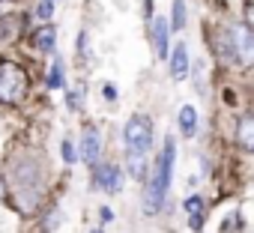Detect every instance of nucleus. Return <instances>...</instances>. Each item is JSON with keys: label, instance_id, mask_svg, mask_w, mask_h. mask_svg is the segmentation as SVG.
<instances>
[{"label": "nucleus", "instance_id": "obj_1", "mask_svg": "<svg viewBox=\"0 0 254 233\" xmlns=\"http://www.w3.org/2000/svg\"><path fill=\"white\" fill-rule=\"evenodd\" d=\"M126 165H129L132 179H144L147 176V156L153 147V123L150 116L135 114L129 123H126Z\"/></svg>", "mask_w": 254, "mask_h": 233}, {"label": "nucleus", "instance_id": "obj_2", "mask_svg": "<svg viewBox=\"0 0 254 233\" xmlns=\"http://www.w3.org/2000/svg\"><path fill=\"white\" fill-rule=\"evenodd\" d=\"M174 159H177V147H174V138H168L165 147H162V156L156 162V171L150 174V182H147V197H144V212L147 215H156L162 209V203H165V194L171 188Z\"/></svg>", "mask_w": 254, "mask_h": 233}, {"label": "nucleus", "instance_id": "obj_3", "mask_svg": "<svg viewBox=\"0 0 254 233\" xmlns=\"http://www.w3.org/2000/svg\"><path fill=\"white\" fill-rule=\"evenodd\" d=\"M27 93V72L18 63L9 60H0V102H21Z\"/></svg>", "mask_w": 254, "mask_h": 233}, {"label": "nucleus", "instance_id": "obj_4", "mask_svg": "<svg viewBox=\"0 0 254 233\" xmlns=\"http://www.w3.org/2000/svg\"><path fill=\"white\" fill-rule=\"evenodd\" d=\"M230 51L242 66H254V30L245 24L230 27Z\"/></svg>", "mask_w": 254, "mask_h": 233}, {"label": "nucleus", "instance_id": "obj_5", "mask_svg": "<svg viewBox=\"0 0 254 233\" xmlns=\"http://www.w3.org/2000/svg\"><path fill=\"white\" fill-rule=\"evenodd\" d=\"M99 129L96 126H87L84 129V138H81V159L90 165V168H96V159H99Z\"/></svg>", "mask_w": 254, "mask_h": 233}, {"label": "nucleus", "instance_id": "obj_6", "mask_svg": "<svg viewBox=\"0 0 254 233\" xmlns=\"http://www.w3.org/2000/svg\"><path fill=\"white\" fill-rule=\"evenodd\" d=\"M186 72H189V48H186V42H177L171 51V75L177 81H183Z\"/></svg>", "mask_w": 254, "mask_h": 233}, {"label": "nucleus", "instance_id": "obj_7", "mask_svg": "<svg viewBox=\"0 0 254 233\" xmlns=\"http://www.w3.org/2000/svg\"><path fill=\"white\" fill-rule=\"evenodd\" d=\"M236 141L245 153H254V114H245L236 126Z\"/></svg>", "mask_w": 254, "mask_h": 233}, {"label": "nucleus", "instance_id": "obj_8", "mask_svg": "<svg viewBox=\"0 0 254 233\" xmlns=\"http://www.w3.org/2000/svg\"><path fill=\"white\" fill-rule=\"evenodd\" d=\"M96 182H99L102 188H108V191H120V188H123V174H120L114 165H102V168L96 171Z\"/></svg>", "mask_w": 254, "mask_h": 233}, {"label": "nucleus", "instance_id": "obj_9", "mask_svg": "<svg viewBox=\"0 0 254 233\" xmlns=\"http://www.w3.org/2000/svg\"><path fill=\"white\" fill-rule=\"evenodd\" d=\"M168 18H156L153 21V42H156V54L159 60H168Z\"/></svg>", "mask_w": 254, "mask_h": 233}, {"label": "nucleus", "instance_id": "obj_10", "mask_svg": "<svg viewBox=\"0 0 254 233\" xmlns=\"http://www.w3.org/2000/svg\"><path fill=\"white\" fill-rule=\"evenodd\" d=\"M180 132H183L186 138H191V135L197 132V111H194L191 105H186V108L180 111Z\"/></svg>", "mask_w": 254, "mask_h": 233}, {"label": "nucleus", "instance_id": "obj_11", "mask_svg": "<svg viewBox=\"0 0 254 233\" xmlns=\"http://www.w3.org/2000/svg\"><path fill=\"white\" fill-rule=\"evenodd\" d=\"M186 212H189L191 227L200 230V224H203V200H200V197H189V200H186Z\"/></svg>", "mask_w": 254, "mask_h": 233}, {"label": "nucleus", "instance_id": "obj_12", "mask_svg": "<svg viewBox=\"0 0 254 233\" xmlns=\"http://www.w3.org/2000/svg\"><path fill=\"white\" fill-rule=\"evenodd\" d=\"M54 42H57V30H54L51 24H48V27H39V33H36V48H39V51H51Z\"/></svg>", "mask_w": 254, "mask_h": 233}, {"label": "nucleus", "instance_id": "obj_13", "mask_svg": "<svg viewBox=\"0 0 254 233\" xmlns=\"http://www.w3.org/2000/svg\"><path fill=\"white\" fill-rule=\"evenodd\" d=\"M186 27V0H174V18H171V30H183Z\"/></svg>", "mask_w": 254, "mask_h": 233}, {"label": "nucleus", "instance_id": "obj_14", "mask_svg": "<svg viewBox=\"0 0 254 233\" xmlns=\"http://www.w3.org/2000/svg\"><path fill=\"white\" fill-rule=\"evenodd\" d=\"M48 87L51 90H60L63 87V66H60V60H54V66H51V72H48Z\"/></svg>", "mask_w": 254, "mask_h": 233}, {"label": "nucleus", "instance_id": "obj_15", "mask_svg": "<svg viewBox=\"0 0 254 233\" xmlns=\"http://www.w3.org/2000/svg\"><path fill=\"white\" fill-rule=\"evenodd\" d=\"M36 12H39V18H51L54 15V3H51V0H42Z\"/></svg>", "mask_w": 254, "mask_h": 233}, {"label": "nucleus", "instance_id": "obj_16", "mask_svg": "<svg viewBox=\"0 0 254 233\" xmlns=\"http://www.w3.org/2000/svg\"><path fill=\"white\" fill-rule=\"evenodd\" d=\"M63 159H66V162H75V159H78V153H75L72 141H63Z\"/></svg>", "mask_w": 254, "mask_h": 233}, {"label": "nucleus", "instance_id": "obj_17", "mask_svg": "<svg viewBox=\"0 0 254 233\" xmlns=\"http://www.w3.org/2000/svg\"><path fill=\"white\" fill-rule=\"evenodd\" d=\"M93 233H102V230H93Z\"/></svg>", "mask_w": 254, "mask_h": 233}]
</instances>
